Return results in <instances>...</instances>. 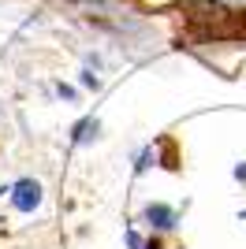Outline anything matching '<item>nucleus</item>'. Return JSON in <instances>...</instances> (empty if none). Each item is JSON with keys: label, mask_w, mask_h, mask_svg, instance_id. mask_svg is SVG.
I'll return each mask as SVG.
<instances>
[{"label": "nucleus", "mask_w": 246, "mask_h": 249, "mask_svg": "<svg viewBox=\"0 0 246 249\" xmlns=\"http://www.w3.org/2000/svg\"><path fill=\"white\" fill-rule=\"evenodd\" d=\"M186 19H190V26H198V30L209 34V37H227V34H239L231 8H227V4H220V0H194V4L186 8Z\"/></svg>", "instance_id": "nucleus-1"}, {"label": "nucleus", "mask_w": 246, "mask_h": 249, "mask_svg": "<svg viewBox=\"0 0 246 249\" xmlns=\"http://www.w3.org/2000/svg\"><path fill=\"white\" fill-rule=\"evenodd\" d=\"M11 205L19 208V212H34V208L41 205V186L34 182V178L15 182V186H11Z\"/></svg>", "instance_id": "nucleus-2"}, {"label": "nucleus", "mask_w": 246, "mask_h": 249, "mask_svg": "<svg viewBox=\"0 0 246 249\" xmlns=\"http://www.w3.org/2000/svg\"><path fill=\"white\" fill-rule=\"evenodd\" d=\"M145 219H149V227H157V231H172L175 227V212L168 205H149L145 208Z\"/></svg>", "instance_id": "nucleus-3"}, {"label": "nucleus", "mask_w": 246, "mask_h": 249, "mask_svg": "<svg viewBox=\"0 0 246 249\" xmlns=\"http://www.w3.org/2000/svg\"><path fill=\"white\" fill-rule=\"evenodd\" d=\"M93 134H97V119H82V123L75 126V145H82V142H90Z\"/></svg>", "instance_id": "nucleus-4"}, {"label": "nucleus", "mask_w": 246, "mask_h": 249, "mask_svg": "<svg viewBox=\"0 0 246 249\" xmlns=\"http://www.w3.org/2000/svg\"><path fill=\"white\" fill-rule=\"evenodd\" d=\"M82 86H90V89H97L101 82H97V74H93V71H82Z\"/></svg>", "instance_id": "nucleus-5"}, {"label": "nucleus", "mask_w": 246, "mask_h": 249, "mask_svg": "<svg viewBox=\"0 0 246 249\" xmlns=\"http://www.w3.org/2000/svg\"><path fill=\"white\" fill-rule=\"evenodd\" d=\"M235 178H246V164H239V167H235Z\"/></svg>", "instance_id": "nucleus-6"}, {"label": "nucleus", "mask_w": 246, "mask_h": 249, "mask_svg": "<svg viewBox=\"0 0 246 249\" xmlns=\"http://www.w3.org/2000/svg\"><path fill=\"white\" fill-rule=\"evenodd\" d=\"M71 4H97V0H71Z\"/></svg>", "instance_id": "nucleus-7"}]
</instances>
